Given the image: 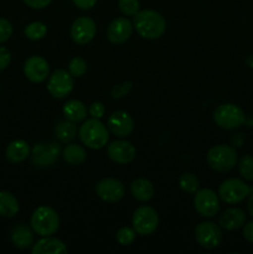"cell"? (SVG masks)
<instances>
[{"label":"cell","mask_w":253,"mask_h":254,"mask_svg":"<svg viewBox=\"0 0 253 254\" xmlns=\"http://www.w3.org/2000/svg\"><path fill=\"white\" fill-rule=\"evenodd\" d=\"M30 151L31 150H30V145L27 141L22 140V139H16L7 145L6 150H5V156L9 163L19 164L26 160L27 156L30 155Z\"/></svg>","instance_id":"21"},{"label":"cell","mask_w":253,"mask_h":254,"mask_svg":"<svg viewBox=\"0 0 253 254\" xmlns=\"http://www.w3.org/2000/svg\"><path fill=\"white\" fill-rule=\"evenodd\" d=\"M231 141H232V144L235 146H242L243 141H245V136H243L242 133H237L232 136Z\"/></svg>","instance_id":"40"},{"label":"cell","mask_w":253,"mask_h":254,"mask_svg":"<svg viewBox=\"0 0 253 254\" xmlns=\"http://www.w3.org/2000/svg\"><path fill=\"white\" fill-rule=\"evenodd\" d=\"M133 26L143 39L155 40L163 36L166 29V22L160 12L146 9L134 15Z\"/></svg>","instance_id":"1"},{"label":"cell","mask_w":253,"mask_h":254,"mask_svg":"<svg viewBox=\"0 0 253 254\" xmlns=\"http://www.w3.org/2000/svg\"><path fill=\"white\" fill-rule=\"evenodd\" d=\"M52 0H24L25 4L31 9H44L47 5L51 4Z\"/></svg>","instance_id":"37"},{"label":"cell","mask_w":253,"mask_h":254,"mask_svg":"<svg viewBox=\"0 0 253 254\" xmlns=\"http://www.w3.org/2000/svg\"><path fill=\"white\" fill-rule=\"evenodd\" d=\"M213 121L220 128L226 130L240 128L246 122L245 112L233 103L220 104L213 112Z\"/></svg>","instance_id":"5"},{"label":"cell","mask_w":253,"mask_h":254,"mask_svg":"<svg viewBox=\"0 0 253 254\" xmlns=\"http://www.w3.org/2000/svg\"><path fill=\"white\" fill-rule=\"evenodd\" d=\"M193 206L202 217H213L220 211V201L215 191L211 189L198 190L193 198Z\"/></svg>","instance_id":"11"},{"label":"cell","mask_w":253,"mask_h":254,"mask_svg":"<svg viewBox=\"0 0 253 254\" xmlns=\"http://www.w3.org/2000/svg\"><path fill=\"white\" fill-rule=\"evenodd\" d=\"M0 91H1V86H0Z\"/></svg>","instance_id":"43"},{"label":"cell","mask_w":253,"mask_h":254,"mask_svg":"<svg viewBox=\"0 0 253 254\" xmlns=\"http://www.w3.org/2000/svg\"><path fill=\"white\" fill-rule=\"evenodd\" d=\"M247 210H248V212H250V215L253 216V193L250 196V198H248Z\"/></svg>","instance_id":"41"},{"label":"cell","mask_w":253,"mask_h":254,"mask_svg":"<svg viewBox=\"0 0 253 254\" xmlns=\"http://www.w3.org/2000/svg\"><path fill=\"white\" fill-rule=\"evenodd\" d=\"M12 35V25L5 17H0V45L6 42Z\"/></svg>","instance_id":"34"},{"label":"cell","mask_w":253,"mask_h":254,"mask_svg":"<svg viewBox=\"0 0 253 254\" xmlns=\"http://www.w3.org/2000/svg\"><path fill=\"white\" fill-rule=\"evenodd\" d=\"M118 7L122 14L126 16H134L139 11V0H118Z\"/></svg>","instance_id":"32"},{"label":"cell","mask_w":253,"mask_h":254,"mask_svg":"<svg viewBox=\"0 0 253 254\" xmlns=\"http://www.w3.org/2000/svg\"><path fill=\"white\" fill-rule=\"evenodd\" d=\"M63 116L66 117L68 121L71 122H81L83 119H86L87 117V108L81 101H77V99H71V101H67L63 104Z\"/></svg>","instance_id":"24"},{"label":"cell","mask_w":253,"mask_h":254,"mask_svg":"<svg viewBox=\"0 0 253 254\" xmlns=\"http://www.w3.org/2000/svg\"><path fill=\"white\" fill-rule=\"evenodd\" d=\"M87 62L81 57H74L68 64V72L73 77H81L86 73Z\"/></svg>","instance_id":"31"},{"label":"cell","mask_w":253,"mask_h":254,"mask_svg":"<svg viewBox=\"0 0 253 254\" xmlns=\"http://www.w3.org/2000/svg\"><path fill=\"white\" fill-rule=\"evenodd\" d=\"M24 34L27 39L32 40V41H37V40H41L47 34V26L41 21H34L25 27Z\"/></svg>","instance_id":"28"},{"label":"cell","mask_w":253,"mask_h":254,"mask_svg":"<svg viewBox=\"0 0 253 254\" xmlns=\"http://www.w3.org/2000/svg\"><path fill=\"white\" fill-rule=\"evenodd\" d=\"M62 156H63V160L67 164L72 166H78L86 161L87 153L83 146L77 145V144H69L63 149Z\"/></svg>","instance_id":"25"},{"label":"cell","mask_w":253,"mask_h":254,"mask_svg":"<svg viewBox=\"0 0 253 254\" xmlns=\"http://www.w3.org/2000/svg\"><path fill=\"white\" fill-rule=\"evenodd\" d=\"M107 155L117 164H129L135 159L136 150L128 140H116L107 148Z\"/></svg>","instance_id":"14"},{"label":"cell","mask_w":253,"mask_h":254,"mask_svg":"<svg viewBox=\"0 0 253 254\" xmlns=\"http://www.w3.org/2000/svg\"><path fill=\"white\" fill-rule=\"evenodd\" d=\"M133 228L140 236H149L156 231L159 226V215L150 206H140L133 213Z\"/></svg>","instance_id":"6"},{"label":"cell","mask_w":253,"mask_h":254,"mask_svg":"<svg viewBox=\"0 0 253 254\" xmlns=\"http://www.w3.org/2000/svg\"><path fill=\"white\" fill-rule=\"evenodd\" d=\"M179 186L186 193H195L200 188V181L193 174L184 173L179 179Z\"/></svg>","instance_id":"27"},{"label":"cell","mask_w":253,"mask_h":254,"mask_svg":"<svg viewBox=\"0 0 253 254\" xmlns=\"http://www.w3.org/2000/svg\"><path fill=\"white\" fill-rule=\"evenodd\" d=\"M130 192L135 200L140 202H146L154 195V186L148 179L138 178L130 184Z\"/></svg>","instance_id":"22"},{"label":"cell","mask_w":253,"mask_h":254,"mask_svg":"<svg viewBox=\"0 0 253 254\" xmlns=\"http://www.w3.org/2000/svg\"><path fill=\"white\" fill-rule=\"evenodd\" d=\"M131 87H133V83L130 81H126V82H122V83L117 84V86L113 87L112 89L111 94L114 99H119V98H123L124 96L130 92Z\"/></svg>","instance_id":"33"},{"label":"cell","mask_w":253,"mask_h":254,"mask_svg":"<svg viewBox=\"0 0 253 254\" xmlns=\"http://www.w3.org/2000/svg\"><path fill=\"white\" fill-rule=\"evenodd\" d=\"M243 238L247 242L253 243V220L245 223V227H243Z\"/></svg>","instance_id":"39"},{"label":"cell","mask_w":253,"mask_h":254,"mask_svg":"<svg viewBox=\"0 0 253 254\" xmlns=\"http://www.w3.org/2000/svg\"><path fill=\"white\" fill-rule=\"evenodd\" d=\"M10 241L19 250H26L34 245V230L25 223H19L12 227L10 232Z\"/></svg>","instance_id":"20"},{"label":"cell","mask_w":253,"mask_h":254,"mask_svg":"<svg viewBox=\"0 0 253 254\" xmlns=\"http://www.w3.org/2000/svg\"><path fill=\"white\" fill-rule=\"evenodd\" d=\"M73 4L81 10H89L96 5L97 0H72Z\"/></svg>","instance_id":"38"},{"label":"cell","mask_w":253,"mask_h":254,"mask_svg":"<svg viewBox=\"0 0 253 254\" xmlns=\"http://www.w3.org/2000/svg\"><path fill=\"white\" fill-rule=\"evenodd\" d=\"M196 241L205 250H215L222 242V231L213 222H201L195 228Z\"/></svg>","instance_id":"9"},{"label":"cell","mask_w":253,"mask_h":254,"mask_svg":"<svg viewBox=\"0 0 253 254\" xmlns=\"http://www.w3.org/2000/svg\"><path fill=\"white\" fill-rule=\"evenodd\" d=\"M246 64H247L248 67H252L253 68V56H248L247 59H246Z\"/></svg>","instance_id":"42"},{"label":"cell","mask_w":253,"mask_h":254,"mask_svg":"<svg viewBox=\"0 0 253 254\" xmlns=\"http://www.w3.org/2000/svg\"><path fill=\"white\" fill-rule=\"evenodd\" d=\"M133 32V24L126 17H117L107 29V39L114 45L124 44Z\"/></svg>","instance_id":"16"},{"label":"cell","mask_w":253,"mask_h":254,"mask_svg":"<svg viewBox=\"0 0 253 254\" xmlns=\"http://www.w3.org/2000/svg\"><path fill=\"white\" fill-rule=\"evenodd\" d=\"M88 112H89V114L92 116V118L101 119L102 117L104 116L106 108H104V104L102 103V102H94V103L91 104Z\"/></svg>","instance_id":"36"},{"label":"cell","mask_w":253,"mask_h":254,"mask_svg":"<svg viewBox=\"0 0 253 254\" xmlns=\"http://www.w3.org/2000/svg\"><path fill=\"white\" fill-rule=\"evenodd\" d=\"M96 22L88 16H81L74 20L69 30L72 40L78 45H86L91 42L96 36Z\"/></svg>","instance_id":"13"},{"label":"cell","mask_w":253,"mask_h":254,"mask_svg":"<svg viewBox=\"0 0 253 254\" xmlns=\"http://www.w3.org/2000/svg\"><path fill=\"white\" fill-rule=\"evenodd\" d=\"M61 148L56 143L35 144L31 150V163L36 168H47L56 163Z\"/></svg>","instance_id":"10"},{"label":"cell","mask_w":253,"mask_h":254,"mask_svg":"<svg viewBox=\"0 0 253 254\" xmlns=\"http://www.w3.org/2000/svg\"><path fill=\"white\" fill-rule=\"evenodd\" d=\"M135 236H136L135 230L126 226V227H122L121 230L117 232V241L119 242V245L129 246L135 241Z\"/></svg>","instance_id":"30"},{"label":"cell","mask_w":253,"mask_h":254,"mask_svg":"<svg viewBox=\"0 0 253 254\" xmlns=\"http://www.w3.org/2000/svg\"><path fill=\"white\" fill-rule=\"evenodd\" d=\"M60 227V217L54 208L40 206L31 216V228L35 233L46 237L57 232Z\"/></svg>","instance_id":"4"},{"label":"cell","mask_w":253,"mask_h":254,"mask_svg":"<svg viewBox=\"0 0 253 254\" xmlns=\"http://www.w3.org/2000/svg\"><path fill=\"white\" fill-rule=\"evenodd\" d=\"M207 164L211 169L217 173H227L232 170L238 161V154L236 149L231 145H215L208 150Z\"/></svg>","instance_id":"3"},{"label":"cell","mask_w":253,"mask_h":254,"mask_svg":"<svg viewBox=\"0 0 253 254\" xmlns=\"http://www.w3.org/2000/svg\"><path fill=\"white\" fill-rule=\"evenodd\" d=\"M32 254H66L68 250L62 241L46 236L32 245Z\"/></svg>","instance_id":"19"},{"label":"cell","mask_w":253,"mask_h":254,"mask_svg":"<svg viewBox=\"0 0 253 254\" xmlns=\"http://www.w3.org/2000/svg\"><path fill=\"white\" fill-rule=\"evenodd\" d=\"M251 193V189L248 188L245 181L240 179L231 178L223 181L218 188V196L226 203H238L245 200Z\"/></svg>","instance_id":"7"},{"label":"cell","mask_w":253,"mask_h":254,"mask_svg":"<svg viewBox=\"0 0 253 254\" xmlns=\"http://www.w3.org/2000/svg\"><path fill=\"white\" fill-rule=\"evenodd\" d=\"M96 193L104 202H118L126 195V188L118 179L107 178L96 185Z\"/></svg>","instance_id":"12"},{"label":"cell","mask_w":253,"mask_h":254,"mask_svg":"<svg viewBox=\"0 0 253 254\" xmlns=\"http://www.w3.org/2000/svg\"><path fill=\"white\" fill-rule=\"evenodd\" d=\"M19 212L17 198L9 191H0V217L11 218Z\"/></svg>","instance_id":"23"},{"label":"cell","mask_w":253,"mask_h":254,"mask_svg":"<svg viewBox=\"0 0 253 254\" xmlns=\"http://www.w3.org/2000/svg\"><path fill=\"white\" fill-rule=\"evenodd\" d=\"M50 72L49 64L41 56H31L24 64V73L32 83H41L47 78Z\"/></svg>","instance_id":"15"},{"label":"cell","mask_w":253,"mask_h":254,"mask_svg":"<svg viewBox=\"0 0 253 254\" xmlns=\"http://www.w3.org/2000/svg\"><path fill=\"white\" fill-rule=\"evenodd\" d=\"M55 134H56L59 140L62 141V143H71L77 136V126L74 124V122L68 121V119L60 122L55 127Z\"/></svg>","instance_id":"26"},{"label":"cell","mask_w":253,"mask_h":254,"mask_svg":"<svg viewBox=\"0 0 253 254\" xmlns=\"http://www.w3.org/2000/svg\"><path fill=\"white\" fill-rule=\"evenodd\" d=\"M246 212L242 208L231 207L223 211L218 217V225L226 231H235L245 226Z\"/></svg>","instance_id":"18"},{"label":"cell","mask_w":253,"mask_h":254,"mask_svg":"<svg viewBox=\"0 0 253 254\" xmlns=\"http://www.w3.org/2000/svg\"><path fill=\"white\" fill-rule=\"evenodd\" d=\"M238 171L241 176L247 181H253V156L243 155L238 161Z\"/></svg>","instance_id":"29"},{"label":"cell","mask_w":253,"mask_h":254,"mask_svg":"<svg viewBox=\"0 0 253 254\" xmlns=\"http://www.w3.org/2000/svg\"><path fill=\"white\" fill-rule=\"evenodd\" d=\"M11 64V54L4 46H0V71H4Z\"/></svg>","instance_id":"35"},{"label":"cell","mask_w":253,"mask_h":254,"mask_svg":"<svg viewBox=\"0 0 253 254\" xmlns=\"http://www.w3.org/2000/svg\"><path fill=\"white\" fill-rule=\"evenodd\" d=\"M108 129L119 138L130 135L134 129V121L130 114L123 111L112 113L108 118Z\"/></svg>","instance_id":"17"},{"label":"cell","mask_w":253,"mask_h":254,"mask_svg":"<svg viewBox=\"0 0 253 254\" xmlns=\"http://www.w3.org/2000/svg\"><path fill=\"white\" fill-rule=\"evenodd\" d=\"M79 139L89 149H102L107 145L109 139L107 127L99 119H87L78 130Z\"/></svg>","instance_id":"2"},{"label":"cell","mask_w":253,"mask_h":254,"mask_svg":"<svg viewBox=\"0 0 253 254\" xmlns=\"http://www.w3.org/2000/svg\"><path fill=\"white\" fill-rule=\"evenodd\" d=\"M73 89V78L68 71L57 69L50 76L47 82V91L54 98H66Z\"/></svg>","instance_id":"8"}]
</instances>
